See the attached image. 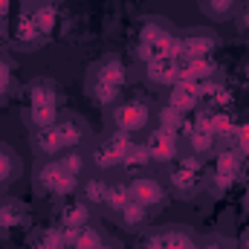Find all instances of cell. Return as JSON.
I'll list each match as a JSON object with an SVG mask.
<instances>
[{"label":"cell","instance_id":"obj_1","mask_svg":"<svg viewBox=\"0 0 249 249\" xmlns=\"http://www.w3.org/2000/svg\"><path fill=\"white\" fill-rule=\"evenodd\" d=\"M35 183H38V188H41L44 194H50V197H70V194H75V188H78V177L70 174L61 165V160L55 157V160H50V162L41 165Z\"/></svg>","mask_w":249,"mask_h":249},{"label":"cell","instance_id":"obj_2","mask_svg":"<svg viewBox=\"0 0 249 249\" xmlns=\"http://www.w3.org/2000/svg\"><path fill=\"white\" fill-rule=\"evenodd\" d=\"M133 145H136V142H130V133L116 130L107 142H102L99 148H93V165H96L99 171H107V168L122 165L124 157L130 154V148H133Z\"/></svg>","mask_w":249,"mask_h":249},{"label":"cell","instance_id":"obj_3","mask_svg":"<svg viewBox=\"0 0 249 249\" xmlns=\"http://www.w3.org/2000/svg\"><path fill=\"white\" fill-rule=\"evenodd\" d=\"M168 32H171V26L162 18H145L139 23V29H136V53H139V58L145 64L151 58H157V47H160V41Z\"/></svg>","mask_w":249,"mask_h":249},{"label":"cell","instance_id":"obj_4","mask_svg":"<svg viewBox=\"0 0 249 249\" xmlns=\"http://www.w3.org/2000/svg\"><path fill=\"white\" fill-rule=\"evenodd\" d=\"M200 171H203V168H200V160H194V154L177 160L174 171L168 174L171 191H174L177 197H191V194H197V191H200Z\"/></svg>","mask_w":249,"mask_h":249},{"label":"cell","instance_id":"obj_5","mask_svg":"<svg viewBox=\"0 0 249 249\" xmlns=\"http://www.w3.org/2000/svg\"><path fill=\"white\" fill-rule=\"evenodd\" d=\"M148 116H151V110H148V105L139 102V99L119 102V105L113 107V124H116V130H122V133H136V130H142V127L148 124Z\"/></svg>","mask_w":249,"mask_h":249},{"label":"cell","instance_id":"obj_6","mask_svg":"<svg viewBox=\"0 0 249 249\" xmlns=\"http://www.w3.org/2000/svg\"><path fill=\"white\" fill-rule=\"evenodd\" d=\"M127 191H130V197H133L139 206H145V209H157V206L165 203V197H168L165 186H162L157 177H148V174L133 177V180L127 183Z\"/></svg>","mask_w":249,"mask_h":249},{"label":"cell","instance_id":"obj_7","mask_svg":"<svg viewBox=\"0 0 249 249\" xmlns=\"http://www.w3.org/2000/svg\"><path fill=\"white\" fill-rule=\"evenodd\" d=\"M194 244V235L183 226H165L142 238V249H188Z\"/></svg>","mask_w":249,"mask_h":249},{"label":"cell","instance_id":"obj_8","mask_svg":"<svg viewBox=\"0 0 249 249\" xmlns=\"http://www.w3.org/2000/svg\"><path fill=\"white\" fill-rule=\"evenodd\" d=\"M145 148H148V157L154 162H160V165L174 162L177 160V133L174 130H165V127H157V130H151Z\"/></svg>","mask_w":249,"mask_h":249},{"label":"cell","instance_id":"obj_9","mask_svg":"<svg viewBox=\"0 0 249 249\" xmlns=\"http://www.w3.org/2000/svg\"><path fill=\"white\" fill-rule=\"evenodd\" d=\"M9 41L18 47V50H35L44 44V35L38 29V23L32 20V15H18L12 29H9Z\"/></svg>","mask_w":249,"mask_h":249},{"label":"cell","instance_id":"obj_10","mask_svg":"<svg viewBox=\"0 0 249 249\" xmlns=\"http://www.w3.org/2000/svg\"><path fill=\"white\" fill-rule=\"evenodd\" d=\"M53 127H55V136H58V142H61L64 151L78 148V145H84V142L90 139V127L84 124L81 116H61Z\"/></svg>","mask_w":249,"mask_h":249},{"label":"cell","instance_id":"obj_11","mask_svg":"<svg viewBox=\"0 0 249 249\" xmlns=\"http://www.w3.org/2000/svg\"><path fill=\"white\" fill-rule=\"evenodd\" d=\"M180 44H183V55L180 58H209L212 50L217 47V38L209 29H191V32L180 35Z\"/></svg>","mask_w":249,"mask_h":249},{"label":"cell","instance_id":"obj_12","mask_svg":"<svg viewBox=\"0 0 249 249\" xmlns=\"http://www.w3.org/2000/svg\"><path fill=\"white\" fill-rule=\"evenodd\" d=\"M26 220H29V209L18 197H0V235L26 226Z\"/></svg>","mask_w":249,"mask_h":249},{"label":"cell","instance_id":"obj_13","mask_svg":"<svg viewBox=\"0 0 249 249\" xmlns=\"http://www.w3.org/2000/svg\"><path fill=\"white\" fill-rule=\"evenodd\" d=\"M23 102L26 107H38V105H58L61 102V93L53 81L47 78H35L23 87Z\"/></svg>","mask_w":249,"mask_h":249},{"label":"cell","instance_id":"obj_14","mask_svg":"<svg viewBox=\"0 0 249 249\" xmlns=\"http://www.w3.org/2000/svg\"><path fill=\"white\" fill-rule=\"evenodd\" d=\"M145 70H148V78L154 81V84H177L180 81V58H151V61L145 64Z\"/></svg>","mask_w":249,"mask_h":249},{"label":"cell","instance_id":"obj_15","mask_svg":"<svg viewBox=\"0 0 249 249\" xmlns=\"http://www.w3.org/2000/svg\"><path fill=\"white\" fill-rule=\"evenodd\" d=\"M61 119L58 113V105H38V107H23V122L32 130H44V127H53V124Z\"/></svg>","mask_w":249,"mask_h":249},{"label":"cell","instance_id":"obj_16","mask_svg":"<svg viewBox=\"0 0 249 249\" xmlns=\"http://www.w3.org/2000/svg\"><path fill=\"white\" fill-rule=\"evenodd\" d=\"M119 93H122L119 84H113V81L99 78V75L90 72V78H87V96H90L96 105H113V102H119Z\"/></svg>","mask_w":249,"mask_h":249},{"label":"cell","instance_id":"obj_17","mask_svg":"<svg viewBox=\"0 0 249 249\" xmlns=\"http://www.w3.org/2000/svg\"><path fill=\"white\" fill-rule=\"evenodd\" d=\"M58 217H61V229H81L90 223V209L81 200H67L58 209Z\"/></svg>","mask_w":249,"mask_h":249},{"label":"cell","instance_id":"obj_18","mask_svg":"<svg viewBox=\"0 0 249 249\" xmlns=\"http://www.w3.org/2000/svg\"><path fill=\"white\" fill-rule=\"evenodd\" d=\"M29 142H32V148L38 151V154H44V157H61L64 148L61 142H58V136H55V127H44V130H32L29 133Z\"/></svg>","mask_w":249,"mask_h":249},{"label":"cell","instance_id":"obj_19","mask_svg":"<svg viewBox=\"0 0 249 249\" xmlns=\"http://www.w3.org/2000/svg\"><path fill=\"white\" fill-rule=\"evenodd\" d=\"M20 171H23L20 157H18L9 145L0 142V188H6L9 183H15V180L20 177Z\"/></svg>","mask_w":249,"mask_h":249},{"label":"cell","instance_id":"obj_20","mask_svg":"<svg viewBox=\"0 0 249 249\" xmlns=\"http://www.w3.org/2000/svg\"><path fill=\"white\" fill-rule=\"evenodd\" d=\"M197 6H200V12H203L206 18H212V20H229V18L238 15L241 0H197Z\"/></svg>","mask_w":249,"mask_h":249},{"label":"cell","instance_id":"obj_21","mask_svg":"<svg viewBox=\"0 0 249 249\" xmlns=\"http://www.w3.org/2000/svg\"><path fill=\"white\" fill-rule=\"evenodd\" d=\"M90 72H93V75H99V78H107V81H113V84H119V87H124V81H127V70H124V64L119 61L116 55L102 58V61L90 70Z\"/></svg>","mask_w":249,"mask_h":249},{"label":"cell","instance_id":"obj_22","mask_svg":"<svg viewBox=\"0 0 249 249\" xmlns=\"http://www.w3.org/2000/svg\"><path fill=\"white\" fill-rule=\"evenodd\" d=\"M188 145H191V154H209L214 148V133L209 130L206 119H200V124H194V130H188Z\"/></svg>","mask_w":249,"mask_h":249},{"label":"cell","instance_id":"obj_23","mask_svg":"<svg viewBox=\"0 0 249 249\" xmlns=\"http://www.w3.org/2000/svg\"><path fill=\"white\" fill-rule=\"evenodd\" d=\"M32 15V20L38 23V29H41V35L47 38V35H53V29H55V20H58V9L53 6V3H41L35 12H29Z\"/></svg>","mask_w":249,"mask_h":249},{"label":"cell","instance_id":"obj_24","mask_svg":"<svg viewBox=\"0 0 249 249\" xmlns=\"http://www.w3.org/2000/svg\"><path fill=\"white\" fill-rule=\"evenodd\" d=\"M102 244H105L102 232H96L90 223L81 226V229H75V235H72V241H70V247L72 249H99Z\"/></svg>","mask_w":249,"mask_h":249},{"label":"cell","instance_id":"obj_25","mask_svg":"<svg viewBox=\"0 0 249 249\" xmlns=\"http://www.w3.org/2000/svg\"><path fill=\"white\" fill-rule=\"evenodd\" d=\"M116 217H119V223H122V226H127V229H136V226H142V223L148 220V209H145V206H139L136 200H130L122 212L116 214Z\"/></svg>","mask_w":249,"mask_h":249},{"label":"cell","instance_id":"obj_26","mask_svg":"<svg viewBox=\"0 0 249 249\" xmlns=\"http://www.w3.org/2000/svg\"><path fill=\"white\" fill-rule=\"evenodd\" d=\"M107 191H110V186H107L102 177L84 180V188H81V194L87 197V203H102V206H105V200H107Z\"/></svg>","mask_w":249,"mask_h":249},{"label":"cell","instance_id":"obj_27","mask_svg":"<svg viewBox=\"0 0 249 249\" xmlns=\"http://www.w3.org/2000/svg\"><path fill=\"white\" fill-rule=\"evenodd\" d=\"M133 197H130V191H127V186L124 183H119V186H110V191H107V200H105V206L113 212V214H119L124 206L130 203Z\"/></svg>","mask_w":249,"mask_h":249},{"label":"cell","instance_id":"obj_28","mask_svg":"<svg viewBox=\"0 0 249 249\" xmlns=\"http://www.w3.org/2000/svg\"><path fill=\"white\" fill-rule=\"evenodd\" d=\"M58 160H61V165L70 171V174L81 177V171H84V157H81V151H78V148H70V151H64Z\"/></svg>","mask_w":249,"mask_h":249},{"label":"cell","instance_id":"obj_29","mask_svg":"<svg viewBox=\"0 0 249 249\" xmlns=\"http://www.w3.org/2000/svg\"><path fill=\"white\" fill-rule=\"evenodd\" d=\"M148 160H151V157H148V148H145V145H133L130 154L124 157L122 165L124 168H130V171H139L142 165H148Z\"/></svg>","mask_w":249,"mask_h":249},{"label":"cell","instance_id":"obj_30","mask_svg":"<svg viewBox=\"0 0 249 249\" xmlns=\"http://www.w3.org/2000/svg\"><path fill=\"white\" fill-rule=\"evenodd\" d=\"M206 124H209V130H212L214 136H226V133H232V130H235L229 113H214V116H209V119H206Z\"/></svg>","mask_w":249,"mask_h":249},{"label":"cell","instance_id":"obj_31","mask_svg":"<svg viewBox=\"0 0 249 249\" xmlns=\"http://www.w3.org/2000/svg\"><path fill=\"white\" fill-rule=\"evenodd\" d=\"M183 116H186V113H180V110H174V107L168 105V107L160 113V127H165V130H177V127L183 124Z\"/></svg>","mask_w":249,"mask_h":249},{"label":"cell","instance_id":"obj_32","mask_svg":"<svg viewBox=\"0 0 249 249\" xmlns=\"http://www.w3.org/2000/svg\"><path fill=\"white\" fill-rule=\"evenodd\" d=\"M217 171H220V174H232V171H238V160H235V154H220V157H217Z\"/></svg>","mask_w":249,"mask_h":249},{"label":"cell","instance_id":"obj_33","mask_svg":"<svg viewBox=\"0 0 249 249\" xmlns=\"http://www.w3.org/2000/svg\"><path fill=\"white\" fill-rule=\"evenodd\" d=\"M235 18H238V26H241L244 32H249V0L247 3H241V9H238Z\"/></svg>","mask_w":249,"mask_h":249},{"label":"cell","instance_id":"obj_34","mask_svg":"<svg viewBox=\"0 0 249 249\" xmlns=\"http://www.w3.org/2000/svg\"><path fill=\"white\" fill-rule=\"evenodd\" d=\"M9 87H12V72H0V99L9 93Z\"/></svg>","mask_w":249,"mask_h":249},{"label":"cell","instance_id":"obj_35","mask_svg":"<svg viewBox=\"0 0 249 249\" xmlns=\"http://www.w3.org/2000/svg\"><path fill=\"white\" fill-rule=\"evenodd\" d=\"M203 249H238V247L229 244V241H214V244H209V247H203Z\"/></svg>","mask_w":249,"mask_h":249},{"label":"cell","instance_id":"obj_36","mask_svg":"<svg viewBox=\"0 0 249 249\" xmlns=\"http://www.w3.org/2000/svg\"><path fill=\"white\" fill-rule=\"evenodd\" d=\"M9 9H12V0H0V20L9 15Z\"/></svg>","mask_w":249,"mask_h":249},{"label":"cell","instance_id":"obj_37","mask_svg":"<svg viewBox=\"0 0 249 249\" xmlns=\"http://www.w3.org/2000/svg\"><path fill=\"white\" fill-rule=\"evenodd\" d=\"M9 41V32H3V20H0V44H6Z\"/></svg>","mask_w":249,"mask_h":249},{"label":"cell","instance_id":"obj_38","mask_svg":"<svg viewBox=\"0 0 249 249\" xmlns=\"http://www.w3.org/2000/svg\"><path fill=\"white\" fill-rule=\"evenodd\" d=\"M241 249H249V232L244 235V241H241Z\"/></svg>","mask_w":249,"mask_h":249},{"label":"cell","instance_id":"obj_39","mask_svg":"<svg viewBox=\"0 0 249 249\" xmlns=\"http://www.w3.org/2000/svg\"><path fill=\"white\" fill-rule=\"evenodd\" d=\"M99 249H116V247H113V244H107V241H105V244H102V247H99Z\"/></svg>","mask_w":249,"mask_h":249},{"label":"cell","instance_id":"obj_40","mask_svg":"<svg viewBox=\"0 0 249 249\" xmlns=\"http://www.w3.org/2000/svg\"><path fill=\"white\" fill-rule=\"evenodd\" d=\"M188 249H203V247H197V244H191V247H188Z\"/></svg>","mask_w":249,"mask_h":249}]
</instances>
